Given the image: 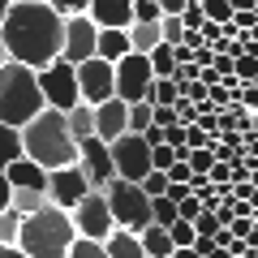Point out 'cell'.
Returning <instances> with one entry per match:
<instances>
[{
  "instance_id": "obj_1",
  "label": "cell",
  "mask_w": 258,
  "mask_h": 258,
  "mask_svg": "<svg viewBox=\"0 0 258 258\" xmlns=\"http://www.w3.org/2000/svg\"><path fill=\"white\" fill-rule=\"evenodd\" d=\"M0 39L9 47V60L43 69L64 52V13H56L47 0H13L0 22Z\"/></svg>"
},
{
  "instance_id": "obj_2",
  "label": "cell",
  "mask_w": 258,
  "mask_h": 258,
  "mask_svg": "<svg viewBox=\"0 0 258 258\" xmlns=\"http://www.w3.org/2000/svg\"><path fill=\"white\" fill-rule=\"evenodd\" d=\"M22 147L47 172L78 164V138L69 134V120H64L60 108H43L30 125H22Z\"/></svg>"
},
{
  "instance_id": "obj_3",
  "label": "cell",
  "mask_w": 258,
  "mask_h": 258,
  "mask_svg": "<svg viewBox=\"0 0 258 258\" xmlns=\"http://www.w3.org/2000/svg\"><path fill=\"white\" fill-rule=\"evenodd\" d=\"M78 241V224L64 207H52L47 203L43 211L26 215L22 220V237H18V249L30 258H69V245Z\"/></svg>"
},
{
  "instance_id": "obj_4",
  "label": "cell",
  "mask_w": 258,
  "mask_h": 258,
  "mask_svg": "<svg viewBox=\"0 0 258 258\" xmlns=\"http://www.w3.org/2000/svg\"><path fill=\"white\" fill-rule=\"evenodd\" d=\"M47 108L43 91H39V69L22 60H9L0 69V120L5 125H30L39 112Z\"/></svg>"
},
{
  "instance_id": "obj_5",
  "label": "cell",
  "mask_w": 258,
  "mask_h": 258,
  "mask_svg": "<svg viewBox=\"0 0 258 258\" xmlns=\"http://www.w3.org/2000/svg\"><path fill=\"white\" fill-rule=\"evenodd\" d=\"M103 194H108V207H112V220H116V228L142 232L147 224H155V207H151V194L142 189V181L112 176V181L103 185Z\"/></svg>"
},
{
  "instance_id": "obj_6",
  "label": "cell",
  "mask_w": 258,
  "mask_h": 258,
  "mask_svg": "<svg viewBox=\"0 0 258 258\" xmlns=\"http://www.w3.org/2000/svg\"><path fill=\"white\" fill-rule=\"evenodd\" d=\"M39 91H43L47 108L69 112L74 103H82V86H78V64H69L64 56H56L52 64L39 69Z\"/></svg>"
},
{
  "instance_id": "obj_7",
  "label": "cell",
  "mask_w": 258,
  "mask_h": 258,
  "mask_svg": "<svg viewBox=\"0 0 258 258\" xmlns=\"http://www.w3.org/2000/svg\"><path fill=\"white\" fill-rule=\"evenodd\" d=\"M112 147V164H116V176H125V181H142L147 172H155V159H151V142L142 138V134H120V138L108 142Z\"/></svg>"
},
{
  "instance_id": "obj_8",
  "label": "cell",
  "mask_w": 258,
  "mask_h": 258,
  "mask_svg": "<svg viewBox=\"0 0 258 258\" xmlns=\"http://www.w3.org/2000/svg\"><path fill=\"white\" fill-rule=\"evenodd\" d=\"M151 82H155V69H151V56L147 52H129V56L116 60V99H125V103L147 99Z\"/></svg>"
},
{
  "instance_id": "obj_9",
  "label": "cell",
  "mask_w": 258,
  "mask_h": 258,
  "mask_svg": "<svg viewBox=\"0 0 258 258\" xmlns=\"http://www.w3.org/2000/svg\"><path fill=\"white\" fill-rule=\"evenodd\" d=\"M69 215H74V224H78V237L108 241L112 228H116V220H112V207H108V194H103V189H91Z\"/></svg>"
},
{
  "instance_id": "obj_10",
  "label": "cell",
  "mask_w": 258,
  "mask_h": 258,
  "mask_svg": "<svg viewBox=\"0 0 258 258\" xmlns=\"http://www.w3.org/2000/svg\"><path fill=\"white\" fill-rule=\"evenodd\" d=\"M78 86H82V103H108L116 99V64L103 60V56H91V60L78 64Z\"/></svg>"
},
{
  "instance_id": "obj_11",
  "label": "cell",
  "mask_w": 258,
  "mask_h": 258,
  "mask_svg": "<svg viewBox=\"0 0 258 258\" xmlns=\"http://www.w3.org/2000/svg\"><path fill=\"white\" fill-rule=\"evenodd\" d=\"M64 60L69 64H82L91 56H99V22L91 13H74V18H64Z\"/></svg>"
},
{
  "instance_id": "obj_12",
  "label": "cell",
  "mask_w": 258,
  "mask_h": 258,
  "mask_svg": "<svg viewBox=\"0 0 258 258\" xmlns=\"http://www.w3.org/2000/svg\"><path fill=\"white\" fill-rule=\"evenodd\" d=\"M91 189H95V185L86 181V172H82L78 164L47 172V203H52V207H64V211H74V207L82 203Z\"/></svg>"
},
{
  "instance_id": "obj_13",
  "label": "cell",
  "mask_w": 258,
  "mask_h": 258,
  "mask_svg": "<svg viewBox=\"0 0 258 258\" xmlns=\"http://www.w3.org/2000/svg\"><path fill=\"white\" fill-rule=\"evenodd\" d=\"M78 168L86 172V181L95 185V189H103V185L116 176V164H112V147L103 138H86L78 142Z\"/></svg>"
},
{
  "instance_id": "obj_14",
  "label": "cell",
  "mask_w": 258,
  "mask_h": 258,
  "mask_svg": "<svg viewBox=\"0 0 258 258\" xmlns=\"http://www.w3.org/2000/svg\"><path fill=\"white\" fill-rule=\"evenodd\" d=\"M95 116H99V138L112 142L120 138V134H129V103L125 99H108L95 108Z\"/></svg>"
},
{
  "instance_id": "obj_15",
  "label": "cell",
  "mask_w": 258,
  "mask_h": 258,
  "mask_svg": "<svg viewBox=\"0 0 258 258\" xmlns=\"http://www.w3.org/2000/svg\"><path fill=\"white\" fill-rule=\"evenodd\" d=\"M91 18L99 22V26L129 30L134 26V0H91Z\"/></svg>"
},
{
  "instance_id": "obj_16",
  "label": "cell",
  "mask_w": 258,
  "mask_h": 258,
  "mask_svg": "<svg viewBox=\"0 0 258 258\" xmlns=\"http://www.w3.org/2000/svg\"><path fill=\"white\" fill-rule=\"evenodd\" d=\"M5 172H9L13 189H47V168H39L30 155H22L18 164H9Z\"/></svg>"
},
{
  "instance_id": "obj_17",
  "label": "cell",
  "mask_w": 258,
  "mask_h": 258,
  "mask_svg": "<svg viewBox=\"0 0 258 258\" xmlns=\"http://www.w3.org/2000/svg\"><path fill=\"white\" fill-rule=\"evenodd\" d=\"M64 120H69V134H74L78 142L99 138V116H95V103H74V108L64 112Z\"/></svg>"
},
{
  "instance_id": "obj_18",
  "label": "cell",
  "mask_w": 258,
  "mask_h": 258,
  "mask_svg": "<svg viewBox=\"0 0 258 258\" xmlns=\"http://www.w3.org/2000/svg\"><path fill=\"white\" fill-rule=\"evenodd\" d=\"M134 52V39H129V30H116V26H99V56L103 60L116 64L120 56Z\"/></svg>"
},
{
  "instance_id": "obj_19",
  "label": "cell",
  "mask_w": 258,
  "mask_h": 258,
  "mask_svg": "<svg viewBox=\"0 0 258 258\" xmlns=\"http://www.w3.org/2000/svg\"><path fill=\"white\" fill-rule=\"evenodd\" d=\"M108 245V258H147V249H142V237L129 228H112V237L103 241Z\"/></svg>"
},
{
  "instance_id": "obj_20",
  "label": "cell",
  "mask_w": 258,
  "mask_h": 258,
  "mask_svg": "<svg viewBox=\"0 0 258 258\" xmlns=\"http://www.w3.org/2000/svg\"><path fill=\"white\" fill-rule=\"evenodd\" d=\"M138 237H142V249H147V258H172V254H176V241L168 237L164 224H147Z\"/></svg>"
},
{
  "instance_id": "obj_21",
  "label": "cell",
  "mask_w": 258,
  "mask_h": 258,
  "mask_svg": "<svg viewBox=\"0 0 258 258\" xmlns=\"http://www.w3.org/2000/svg\"><path fill=\"white\" fill-rule=\"evenodd\" d=\"M22 155H26V147H22V129H18V125H5V120H0V168L18 164Z\"/></svg>"
},
{
  "instance_id": "obj_22",
  "label": "cell",
  "mask_w": 258,
  "mask_h": 258,
  "mask_svg": "<svg viewBox=\"0 0 258 258\" xmlns=\"http://www.w3.org/2000/svg\"><path fill=\"white\" fill-rule=\"evenodd\" d=\"M129 39H134V52H155L159 43H164V30H159V22H134L129 26Z\"/></svg>"
},
{
  "instance_id": "obj_23",
  "label": "cell",
  "mask_w": 258,
  "mask_h": 258,
  "mask_svg": "<svg viewBox=\"0 0 258 258\" xmlns=\"http://www.w3.org/2000/svg\"><path fill=\"white\" fill-rule=\"evenodd\" d=\"M22 220H26V215H22L18 207H5V211H0V245H18Z\"/></svg>"
},
{
  "instance_id": "obj_24",
  "label": "cell",
  "mask_w": 258,
  "mask_h": 258,
  "mask_svg": "<svg viewBox=\"0 0 258 258\" xmlns=\"http://www.w3.org/2000/svg\"><path fill=\"white\" fill-rule=\"evenodd\" d=\"M176 64H181V60H176V47L172 43H159L155 52H151V69H155V78H172Z\"/></svg>"
},
{
  "instance_id": "obj_25",
  "label": "cell",
  "mask_w": 258,
  "mask_h": 258,
  "mask_svg": "<svg viewBox=\"0 0 258 258\" xmlns=\"http://www.w3.org/2000/svg\"><path fill=\"white\" fill-rule=\"evenodd\" d=\"M151 125H155V103H151V99L129 103V129H134V134H147Z\"/></svg>"
},
{
  "instance_id": "obj_26",
  "label": "cell",
  "mask_w": 258,
  "mask_h": 258,
  "mask_svg": "<svg viewBox=\"0 0 258 258\" xmlns=\"http://www.w3.org/2000/svg\"><path fill=\"white\" fill-rule=\"evenodd\" d=\"M13 207H18L22 215H35L47 207V189H13Z\"/></svg>"
},
{
  "instance_id": "obj_27",
  "label": "cell",
  "mask_w": 258,
  "mask_h": 258,
  "mask_svg": "<svg viewBox=\"0 0 258 258\" xmlns=\"http://www.w3.org/2000/svg\"><path fill=\"white\" fill-rule=\"evenodd\" d=\"M159 30H164V43H172V47L185 43V18L181 13H164L159 18Z\"/></svg>"
},
{
  "instance_id": "obj_28",
  "label": "cell",
  "mask_w": 258,
  "mask_h": 258,
  "mask_svg": "<svg viewBox=\"0 0 258 258\" xmlns=\"http://www.w3.org/2000/svg\"><path fill=\"white\" fill-rule=\"evenodd\" d=\"M147 99H151V103H176V99H181V86H176L172 78H155Z\"/></svg>"
},
{
  "instance_id": "obj_29",
  "label": "cell",
  "mask_w": 258,
  "mask_h": 258,
  "mask_svg": "<svg viewBox=\"0 0 258 258\" xmlns=\"http://www.w3.org/2000/svg\"><path fill=\"white\" fill-rule=\"evenodd\" d=\"M69 258H108V245L95 237H78L74 245H69Z\"/></svg>"
},
{
  "instance_id": "obj_30",
  "label": "cell",
  "mask_w": 258,
  "mask_h": 258,
  "mask_svg": "<svg viewBox=\"0 0 258 258\" xmlns=\"http://www.w3.org/2000/svg\"><path fill=\"white\" fill-rule=\"evenodd\" d=\"M151 207H155V224H164V228H172V224L181 220V211H176V203L168 198V194L164 198H151Z\"/></svg>"
},
{
  "instance_id": "obj_31",
  "label": "cell",
  "mask_w": 258,
  "mask_h": 258,
  "mask_svg": "<svg viewBox=\"0 0 258 258\" xmlns=\"http://www.w3.org/2000/svg\"><path fill=\"white\" fill-rule=\"evenodd\" d=\"M168 237L176 241V249H185V245H198V228H194V220H176L172 228H168Z\"/></svg>"
},
{
  "instance_id": "obj_32",
  "label": "cell",
  "mask_w": 258,
  "mask_h": 258,
  "mask_svg": "<svg viewBox=\"0 0 258 258\" xmlns=\"http://www.w3.org/2000/svg\"><path fill=\"white\" fill-rule=\"evenodd\" d=\"M203 13H207V22H232V0H203Z\"/></svg>"
},
{
  "instance_id": "obj_33",
  "label": "cell",
  "mask_w": 258,
  "mask_h": 258,
  "mask_svg": "<svg viewBox=\"0 0 258 258\" xmlns=\"http://www.w3.org/2000/svg\"><path fill=\"white\" fill-rule=\"evenodd\" d=\"M194 228H198V241H215V232H220L224 224H220V215H215V211H203L198 220H194Z\"/></svg>"
},
{
  "instance_id": "obj_34",
  "label": "cell",
  "mask_w": 258,
  "mask_h": 258,
  "mask_svg": "<svg viewBox=\"0 0 258 258\" xmlns=\"http://www.w3.org/2000/svg\"><path fill=\"white\" fill-rule=\"evenodd\" d=\"M189 168H194V176H211V168H215V151H189Z\"/></svg>"
},
{
  "instance_id": "obj_35",
  "label": "cell",
  "mask_w": 258,
  "mask_h": 258,
  "mask_svg": "<svg viewBox=\"0 0 258 258\" xmlns=\"http://www.w3.org/2000/svg\"><path fill=\"white\" fill-rule=\"evenodd\" d=\"M164 9H159V0H134V22H159Z\"/></svg>"
},
{
  "instance_id": "obj_36",
  "label": "cell",
  "mask_w": 258,
  "mask_h": 258,
  "mask_svg": "<svg viewBox=\"0 0 258 258\" xmlns=\"http://www.w3.org/2000/svg\"><path fill=\"white\" fill-rule=\"evenodd\" d=\"M151 159H155V172H168V168L176 164V151L168 147V142H159V147H151Z\"/></svg>"
},
{
  "instance_id": "obj_37",
  "label": "cell",
  "mask_w": 258,
  "mask_h": 258,
  "mask_svg": "<svg viewBox=\"0 0 258 258\" xmlns=\"http://www.w3.org/2000/svg\"><path fill=\"white\" fill-rule=\"evenodd\" d=\"M142 189H147L151 198H164L168 194V172H147L142 176Z\"/></svg>"
},
{
  "instance_id": "obj_38",
  "label": "cell",
  "mask_w": 258,
  "mask_h": 258,
  "mask_svg": "<svg viewBox=\"0 0 258 258\" xmlns=\"http://www.w3.org/2000/svg\"><path fill=\"white\" fill-rule=\"evenodd\" d=\"M237 82H258V56H237Z\"/></svg>"
},
{
  "instance_id": "obj_39",
  "label": "cell",
  "mask_w": 258,
  "mask_h": 258,
  "mask_svg": "<svg viewBox=\"0 0 258 258\" xmlns=\"http://www.w3.org/2000/svg\"><path fill=\"white\" fill-rule=\"evenodd\" d=\"M56 13H64V18H74V13H91V0H47Z\"/></svg>"
},
{
  "instance_id": "obj_40",
  "label": "cell",
  "mask_w": 258,
  "mask_h": 258,
  "mask_svg": "<svg viewBox=\"0 0 258 258\" xmlns=\"http://www.w3.org/2000/svg\"><path fill=\"white\" fill-rule=\"evenodd\" d=\"M176 211H181V220H198L207 207H203V198H198V194H189V198H181V203H176Z\"/></svg>"
},
{
  "instance_id": "obj_41",
  "label": "cell",
  "mask_w": 258,
  "mask_h": 258,
  "mask_svg": "<svg viewBox=\"0 0 258 258\" xmlns=\"http://www.w3.org/2000/svg\"><path fill=\"white\" fill-rule=\"evenodd\" d=\"M176 120H181V125H194V120H198V103L181 95V99H176Z\"/></svg>"
},
{
  "instance_id": "obj_42",
  "label": "cell",
  "mask_w": 258,
  "mask_h": 258,
  "mask_svg": "<svg viewBox=\"0 0 258 258\" xmlns=\"http://www.w3.org/2000/svg\"><path fill=\"white\" fill-rule=\"evenodd\" d=\"M228 228H232V237H241V241H249V232H254L258 224H254V215H237V220H232Z\"/></svg>"
},
{
  "instance_id": "obj_43",
  "label": "cell",
  "mask_w": 258,
  "mask_h": 258,
  "mask_svg": "<svg viewBox=\"0 0 258 258\" xmlns=\"http://www.w3.org/2000/svg\"><path fill=\"white\" fill-rule=\"evenodd\" d=\"M241 108L258 112V82H241Z\"/></svg>"
},
{
  "instance_id": "obj_44",
  "label": "cell",
  "mask_w": 258,
  "mask_h": 258,
  "mask_svg": "<svg viewBox=\"0 0 258 258\" xmlns=\"http://www.w3.org/2000/svg\"><path fill=\"white\" fill-rule=\"evenodd\" d=\"M5 207H13V181H9V172L0 168V211Z\"/></svg>"
},
{
  "instance_id": "obj_45",
  "label": "cell",
  "mask_w": 258,
  "mask_h": 258,
  "mask_svg": "<svg viewBox=\"0 0 258 258\" xmlns=\"http://www.w3.org/2000/svg\"><path fill=\"white\" fill-rule=\"evenodd\" d=\"M168 176H172V181H185V185H189V176H194V168H189V159H176V164L168 168Z\"/></svg>"
},
{
  "instance_id": "obj_46",
  "label": "cell",
  "mask_w": 258,
  "mask_h": 258,
  "mask_svg": "<svg viewBox=\"0 0 258 258\" xmlns=\"http://www.w3.org/2000/svg\"><path fill=\"white\" fill-rule=\"evenodd\" d=\"M185 5H189V0H159V9H164V13H185Z\"/></svg>"
},
{
  "instance_id": "obj_47",
  "label": "cell",
  "mask_w": 258,
  "mask_h": 258,
  "mask_svg": "<svg viewBox=\"0 0 258 258\" xmlns=\"http://www.w3.org/2000/svg\"><path fill=\"white\" fill-rule=\"evenodd\" d=\"M0 258H30V254H22L18 245H0Z\"/></svg>"
},
{
  "instance_id": "obj_48",
  "label": "cell",
  "mask_w": 258,
  "mask_h": 258,
  "mask_svg": "<svg viewBox=\"0 0 258 258\" xmlns=\"http://www.w3.org/2000/svg\"><path fill=\"white\" fill-rule=\"evenodd\" d=\"M207 258H232V249H224V245H211V249H207Z\"/></svg>"
},
{
  "instance_id": "obj_49",
  "label": "cell",
  "mask_w": 258,
  "mask_h": 258,
  "mask_svg": "<svg viewBox=\"0 0 258 258\" xmlns=\"http://www.w3.org/2000/svg\"><path fill=\"white\" fill-rule=\"evenodd\" d=\"M172 258H207V254H198V249H194V245H185V249H176Z\"/></svg>"
},
{
  "instance_id": "obj_50",
  "label": "cell",
  "mask_w": 258,
  "mask_h": 258,
  "mask_svg": "<svg viewBox=\"0 0 258 258\" xmlns=\"http://www.w3.org/2000/svg\"><path fill=\"white\" fill-rule=\"evenodd\" d=\"M237 9H258V0H232V13Z\"/></svg>"
},
{
  "instance_id": "obj_51",
  "label": "cell",
  "mask_w": 258,
  "mask_h": 258,
  "mask_svg": "<svg viewBox=\"0 0 258 258\" xmlns=\"http://www.w3.org/2000/svg\"><path fill=\"white\" fill-rule=\"evenodd\" d=\"M9 64V47H5V39H0V69Z\"/></svg>"
},
{
  "instance_id": "obj_52",
  "label": "cell",
  "mask_w": 258,
  "mask_h": 258,
  "mask_svg": "<svg viewBox=\"0 0 258 258\" xmlns=\"http://www.w3.org/2000/svg\"><path fill=\"white\" fill-rule=\"evenodd\" d=\"M13 9V0H0V22H5V13Z\"/></svg>"
},
{
  "instance_id": "obj_53",
  "label": "cell",
  "mask_w": 258,
  "mask_h": 258,
  "mask_svg": "<svg viewBox=\"0 0 258 258\" xmlns=\"http://www.w3.org/2000/svg\"><path fill=\"white\" fill-rule=\"evenodd\" d=\"M249 181H254V185H258V159H254V168H249Z\"/></svg>"
},
{
  "instance_id": "obj_54",
  "label": "cell",
  "mask_w": 258,
  "mask_h": 258,
  "mask_svg": "<svg viewBox=\"0 0 258 258\" xmlns=\"http://www.w3.org/2000/svg\"><path fill=\"white\" fill-rule=\"evenodd\" d=\"M245 258H258V245H245Z\"/></svg>"
},
{
  "instance_id": "obj_55",
  "label": "cell",
  "mask_w": 258,
  "mask_h": 258,
  "mask_svg": "<svg viewBox=\"0 0 258 258\" xmlns=\"http://www.w3.org/2000/svg\"><path fill=\"white\" fill-rule=\"evenodd\" d=\"M249 35H254V39H258V26H254V30H249Z\"/></svg>"
}]
</instances>
